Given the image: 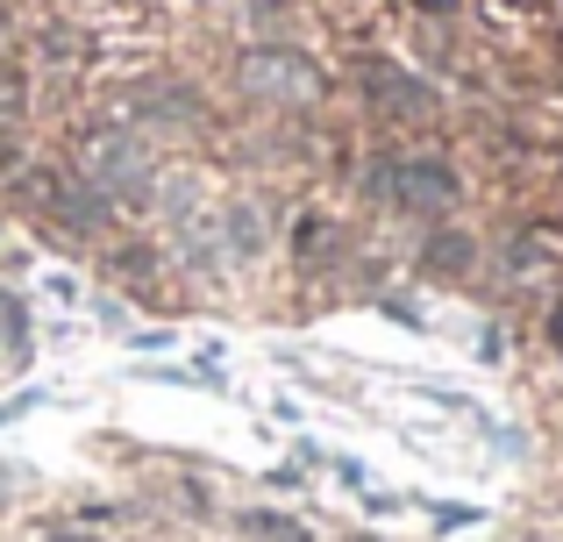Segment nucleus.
I'll return each instance as SVG.
<instances>
[{
    "label": "nucleus",
    "mask_w": 563,
    "mask_h": 542,
    "mask_svg": "<svg viewBox=\"0 0 563 542\" xmlns=\"http://www.w3.org/2000/svg\"><path fill=\"white\" fill-rule=\"evenodd\" d=\"M0 29H8V14H0Z\"/></svg>",
    "instance_id": "f8f14e48"
},
{
    "label": "nucleus",
    "mask_w": 563,
    "mask_h": 542,
    "mask_svg": "<svg viewBox=\"0 0 563 542\" xmlns=\"http://www.w3.org/2000/svg\"><path fill=\"white\" fill-rule=\"evenodd\" d=\"M0 114H8V122L22 114V93H14V79H0Z\"/></svg>",
    "instance_id": "6e6552de"
},
{
    "label": "nucleus",
    "mask_w": 563,
    "mask_h": 542,
    "mask_svg": "<svg viewBox=\"0 0 563 542\" xmlns=\"http://www.w3.org/2000/svg\"><path fill=\"white\" fill-rule=\"evenodd\" d=\"M86 157H93V193L100 200H122V208H143V200H151V165H143L136 136H93Z\"/></svg>",
    "instance_id": "39448f33"
},
{
    "label": "nucleus",
    "mask_w": 563,
    "mask_h": 542,
    "mask_svg": "<svg viewBox=\"0 0 563 542\" xmlns=\"http://www.w3.org/2000/svg\"><path fill=\"white\" fill-rule=\"evenodd\" d=\"M235 79H243L250 100H272V108H314L321 100V71L300 51H250L235 65Z\"/></svg>",
    "instance_id": "f03ea898"
},
{
    "label": "nucleus",
    "mask_w": 563,
    "mask_h": 542,
    "mask_svg": "<svg viewBox=\"0 0 563 542\" xmlns=\"http://www.w3.org/2000/svg\"><path fill=\"white\" fill-rule=\"evenodd\" d=\"M22 193H29V208H36V214H51L57 229H71V236H93V229H100V214H108L93 186H79L71 172H51V165H43V172H29V179H22Z\"/></svg>",
    "instance_id": "20e7f679"
},
{
    "label": "nucleus",
    "mask_w": 563,
    "mask_h": 542,
    "mask_svg": "<svg viewBox=\"0 0 563 542\" xmlns=\"http://www.w3.org/2000/svg\"><path fill=\"white\" fill-rule=\"evenodd\" d=\"M428 272H435V278H464L471 272V236H456V229L435 236V243H428Z\"/></svg>",
    "instance_id": "423d86ee"
},
{
    "label": "nucleus",
    "mask_w": 563,
    "mask_h": 542,
    "mask_svg": "<svg viewBox=\"0 0 563 542\" xmlns=\"http://www.w3.org/2000/svg\"><path fill=\"white\" fill-rule=\"evenodd\" d=\"M357 79H364V100H372L385 122H399V129H435V122H442V100L428 93V86L413 79V71L364 57V65H357Z\"/></svg>",
    "instance_id": "7ed1b4c3"
},
{
    "label": "nucleus",
    "mask_w": 563,
    "mask_h": 542,
    "mask_svg": "<svg viewBox=\"0 0 563 542\" xmlns=\"http://www.w3.org/2000/svg\"><path fill=\"white\" fill-rule=\"evenodd\" d=\"M372 193L393 214H442L456 200V172L442 157H385L372 172Z\"/></svg>",
    "instance_id": "f257e3e1"
},
{
    "label": "nucleus",
    "mask_w": 563,
    "mask_h": 542,
    "mask_svg": "<svg viewBox=\"0 0 563 542\" xmlns=\"http://www.w3.org/2000/svg\"><path fill=\"white\" fill-rule=\"evenodd\" d=\"M51 542H93V535H79V529H57Z\"/></svg>",
    "instance_id": "1a4fd4ad"
},
{
    "label": "nucleus",
    "mask_w": 563,
    "mask_h": 542,
    "mask_svg": "<svg viewBox=\"0 0 563 542\" xmlns=\"http://www.w3.org/2000/svg\"><path fill=\"white\" fill-rule=\"evenodd\" d=\"M350 542H378V535H350Z\"/></svg>",
    "instance_id": "9b49d317"
},
{
    "label": "nucleus",
    "mask_w": 563,
    "mask_h": 542,
    "mask_svg": "<svg viewBox=\"0 0 563 542\" xmlns=\"http://www.w3.org/2000/svg\"><path fill=\"white\" fill-rule=\"evenodd\" d=\"M514 8H542V0H514Z\"/></svg>",
    "instance_id": "9d476101"
},
{
    "label": "nucleus",
    "mask_w": 563,
    "mask_h": 542,
    "mask_svg": "<svg viewBox=\"0 0 563 542\" xmlns=\"http://www.w3.org/2000/svg\"><path fill=\"white\" fill-rule=\"evenodd\" d=\"M243 535H250V542H307V529H300V521H286V515H264V507H257V515H243Z\"/></svg>",
    "instance_id": "0eeeda50"
}]
</instances>
